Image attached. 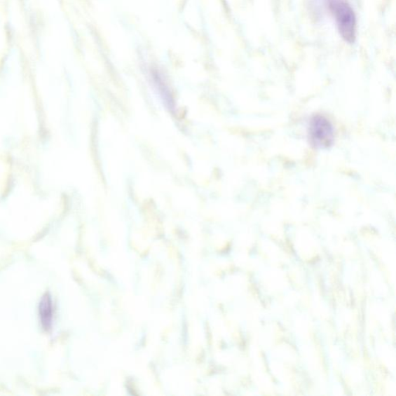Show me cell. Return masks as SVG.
<instances>
[{
	"mask_svg": "<svg viewBox=\"0 0 396 396\" xmlns=\"http://www.w3.org/2000/svg\"><path fill=\"white\" fill-rule=\"evenodd\" d=\"M306 135L312 147L327 149L332 147L334 143V127L326 116L317 114L310 118Z\"/></svg>",
	"mask_w": 396,
	"mask_h": 396,
	"instance_id": "2",
	"label": "cell"
},
{
	"mask_svg": "<svg viewBox=\"0 0 396 396\" xmlns=\"http://www.w3.org/2000/svg\"><path fill=\"white\" fill-rule=\"evenodd\" d=\"M39 316L44 330L49 331L53 325L54 304L49 294H44L39 304Z\"/></svg>",
	"mask_w": 396,
	"mask_h": 396,
	"instance_id": "3",
	"label": "cell"
},
{
	"mask_svg": "<svg viewBox=\"0 0 396 396\" xmlns=\"http://www.w3.org/2000/svg\"><path fill=\"white\" fill-rule=\"evenodd\" d=\"M328 6L343 41L348 43H355L357 20L353 7L346 0H328Z\"/></svg>",
	"mask_w": 396,
	"mask_h": 396,
	"instance_id": "1",
	"label": "cell"
}]
</instances>
